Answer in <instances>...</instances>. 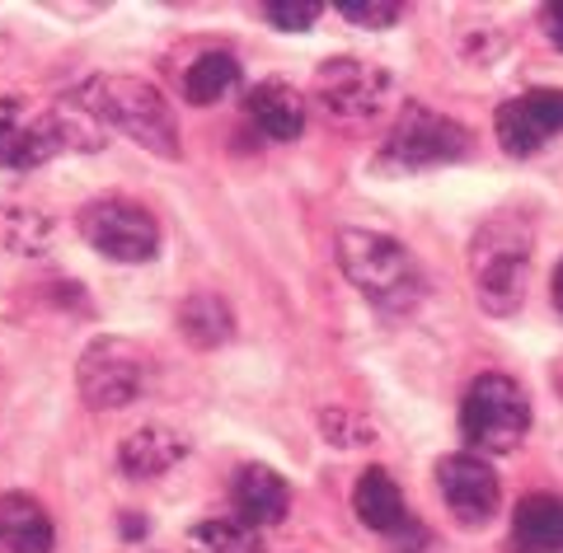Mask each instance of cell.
Masks as SVG:
<instances>
[{
  "mask_svg": "<svg viewBox=\"0 0 563 553\" xmlns=\"http://www.w3.org/2000/svg\"><path fill=\"white\" fill-rule=\"evenodd\" d=\"M536 225L521 211H498L474 230L470 244V277L474 296L488 314H517L526 300V277H531Z\"/></svg>",
  "mask_w": 563,
  "mask_h": 553,
  "instance_id": "obj_1",
  "label": "cell"
},
{
  "mask_svg": "<svg viewBox=\"0 0 563 553\" xmlns=\"http://www.w3.org/2000/svg\"><path fill=\"white\" fill-rule=\"evenodd\" d=\"M339 263L347 281L366 300H376L390 314H409L428 296V277H422L418 258L395 235H376V230H339Z\"/></svg>",
  "mask_w": 563,
  "mask_h": 553,
  "instance_id": "obj_2",
  "label": "cell"
},
{
  "mask_svg": "<svg viewBox=\"0 0 563 553\" xmlns=\"http://www.w3.org/2000/svg\"><path fill=\"white\" fill-rule=\"evenodd\" d=\"M76 103L95 122H103V128L132 136L141 151H151L161 159H179V128H174V113H169V103L161 99V89H151L146 80L95 76V80L80 85Z\"/></svg>",
  "mask_w": 563,
  "mask_h": 553,
  "instance_id": "obj_3",
  "label": "cell"
},
{
  "mask_svg": "<svg viewBox=\"0 0 563 553\" xmlns=\"http://www.w3.org/2000/svg\"><path fill=\"white\" fill-rule=\"evenodd\" d=\"M461 432L470 445L488 455L517 451L521 436L531 432V399L512 376H479L465 389L461 403Z\"/></svg>",
  "mask_w": 563,
  "mask_h": 553,
  "instance_id": "obj_4",
  "label": "cell"
},
{
  "mask_svg": "<svg viewBox=\"0 0 563 553\" xmlns=\"http://www.w3.org/2000/svg\"><path fill=\"white\" fill-rule=\"evenodd\" d=\"M465 155H470L465 122L432 113V109H422V103H409L390 128V136H385V151L376 159H380V169H390V174H418V169L451 165V159H465Z\"/></svg>",
  "mask_w": 563,
  "mask_h": 553,
  "instance_id": "obj_5",
  "label": "cell"
},
{
  "mask_svg": "<svg viewBox=\"0 0 563 553\" xmlns=\"http://www.w3.org/2000/svg\"><path fill=\"white\" fill-rule=\"evenodd\" d=\"M76 385H80L85 408H95V413L128 408L146 395L151 362L136 343H128V338H95L76 362Z\"/></svg>",
  "mask_w": 563,
  "mask_h": 553,
  "instance_id": "obj_6",
  "label": "cell"
},
{
  "mask_svg": "<svg viewBox=\"0 0 563 553\" xmlns=\"http://www.w3.org/2000/svg\"><path fill=\"white\" fill-rule=\"evenodd\" d=\"M80 235L113 263H151L161 254V225L128 198H99L80 211Z\"/></svg>",
  "mask_w": 563,
  "mask_h": 553,
  "instance_id": "obj_7",
  "label": "cell"
},
{
  "mask_svg": "<svg viewBox=\"0 0 563 553\" xmlns=\"http://www.w3.org/2000/svg\"><path fill=\"white\" fill-rule=\"evenodd\" d=\"M314 99L333 122H366L390 99V76L362 57H333L314 76Z\"/></svg>",
  "mask_w": 563,
  "mask_h": 553,
  "instance_id": "obj_8",
  "label": "cell"
},
{
  "mask_svg": "<svg viewBox=\"0 0 563 553\" xmlns=\"http://www.w3.org/2000/svg\"><path fill=\"white\" fill-rule=\"evenodd\" d=\"M493 128H498V146L507 155H536L544 141L563 132V89H531L521 99H507Z\"/></svg>",
  "mask_w": 563,
  "mask_h": 553,
  "instance_id": "obj_9",
  "label": "cell"
},
{
  "mask_svg": "<svg viewBox=\"0 0 563 553\" xmlns=\"http://www.w3.org/2000/svg\"><path fill=\"white\" fill-rule=\"evenodd\" d=\"M437 488H442L446 507L455 511V521L479 530L493 521V511H498V474H493L479 455H446L442 465H437Z\"/></svg>",
  "mask_w": 563,
  "mask_h": 553,
  "instance_id": "obj_10",
  "label": "cell"
},
{
  "mask_svg": "<svg viewBox=\"0 0 563 553\" xmlns=\"http://www.w3.org/2000/svg\"><path fill=\"white\" fill-rule=\"evenodd\" d=\"M231 497H235L240 521L254 526V530L287 521V511H291L287 478H282L277 469H268V465H244L235 474V484H231Z\"/></svg>",
  "mask_w": 563,
  "mask_h": 553,
  "instance_id": "obj_11",
  "label": "cell"
},
{
  "mask_svg": "<svg viewBox=\"0 0 563 553\" xmlns=\"http://www.w3.org/2000/svg\"><path fill=\"white\" fill-rule=\"evenodd\" d=\"M52 544H57V530H52V516L43 511L38 497H24V493L0 497V549L5 553H52Z\"/></svg>",
  "mask_w": 563,
  "mask_h": 553,
  "instance_id": "obj_12",
  "label": "cell"
},
{
  "mask_svg": "<svg viewBox=\"0 0 563 553\" xmlns=\"http://www.w3.org/2000/svg\"><path fill=\"white\" fill-rule=\"evenodd\" d=\"M250 122L268 141H296L306 132V99L287 80H263L250 89Z\"/></svg>",
  "mask_w": 563,
  "mask_h": 553,
  "instance_id": "obj_13",
  "label": "cell"
},
{
  "mask_svg": "<svg viewBox=\"0 0 563 553\" xmlns=\"http://www.w3.org/2000/svg\"><path fill=\"white\" fill-rule=\"evenodd\" d=\"M352 511H357V521L366 526V530H376V534H395L413 521L409 516V507H404V493H399V484L385 469H366L362 478H357V488H352Z\"/></svg>",
  "mask_w": 563,
  "mask_h": 553,
  "instance_id": "obj_14",
  "label": "cell"
},
{
  "mask_svg": "<svg viewBox=\"0 0 563 553\" xmlns=\"http://www.w3.org/2000/svg\"><path fill=\"white\" fill-rule=\"evenodd\" d=\"M184 455H188V441L179 432H169V427H155V422L136 427V432L118 445V465L132 478H161L179 465Z\"/></svg>",
  "mask_w": 563,
  "mask_h": 553,
  "instance_id": "obj_15",
  "label": "cell"
},
{
  "mask_svg": "<svg viewBox=\"0 0 563 553\" xmlns=\"http://www.w3.org/2000/svg\"><path fill=\"white\" fill-rule=\"evenodd\" d=\"M512 534L521 553H563V497L536 493L512 516Z\"/></svg>",
  "mask_w": 563,
  "mask_h": 553,
  "instance_id": "obj_16",
  "label": "cell"
},
{
  "mask_svg": "<svg viewBox=\"0 0 563 553\" xmlns=\"http://www.w3.org/2000/svg\"><path fill=\"white\" fill-rule=\"evenodd\" d=\"M179 333L188 338V343H198V347H221L225 338L235 333V314H231V306H225L221 296L202 291V296H192V300L179 306Z\"/></svg>",
  "mask_w": 563,
  "mask_h": 553,
  "instance_id": "obj_17",
  "label": "cell"
},
{
  "mask_svg": "<svg viewBox=\"0 0 563 553\" xmlns=\"http://www.w3.org/2000/svg\"><path fill=\"white\" fill-rule=\"evenodd\" d=\"M235 85H240V62L231 52H202V57L184 70V95H188V103H198V109L225 99Z\"/></svg>",
  "mask_w": 563,
  "mask_h": 553,
  "instance_id": "obj_18",
  "label": "cell"
},
{
  "mask_svg": "<svg viewBox=\"0 0 563 553\" xmlns=\"http://www.w3.org/2000/svg\"><path fill=\"white\" fill-rule=\"evenodd\" d=\"M188 549L192 553H263V540L240 516H211V521L188 530Z\"/></svg>",
  "mask_w": 563,
  "mask_h": 553,
  "instance_id": "obj_19",
  "label": "cell"
},
{
  "mask_svg": "<svg viewBox=\"0 0 563 553\" xmlns=\"http://www.w3.org/2000/svg\"><path fill=\"white\" fill-rule=\"evenodd\" d=\"M320 10H324L320 0H268V5H263V20L282 33H306L314 20H320Z\"/></svg>",
  "mask_w": 563,
  "mask_h": 553,
  "instance_id": "obj_20",
  "label": "cell"
},
{
  "mask_svg": "<svg viewBox=\"0 0 563 553\" xmlns=\"http://www.w3.org/2000/svg\"><path fill=\"white\" fill-rule=\"evenodd\" d=\"M339 14L357 29H390V24H399L404 5L399 0H339Z\"/></svg>",
  "mask_w": 563,
  "mask_h": 553,
  "instance_id": "obj_21",
  "label": "cell"
},
{
  "mask_svg": "<svg viewBox=\"0 0 563 553\" xmlns=\"http://www.w3.org/2000/svg\"><path fill=\"white\" fill-rule=\"evenodd\" d=\"M320 422H324V441L329 445H366V441H372V427L357 422L347 408H324Z\"/></svg>",
  "mask_w": 563,
  "mask_h": 553,
  "instance_id": "obj_22",
  "label": "cell"
},
{
  "mask_svg": "<svg viewBox=\"0 0 563 553\" xmlns=\"http://www.w3.org/2000/svg\"><path fill=\"white\" fill-rule=\"evenodd\" d=\"M422 544H428V530H422L418 521H409L395 534V553H422Z\"/></svg>",
  "mask_w": 563,
  "mask_h": 553,
  "instance_id": "obj_23",
  "label": "cell"
},
{
  "mask_svg": "<svg viewBox=\"0 0 563 553\" xmlns=\"http://www.w3.org/2000/svg\"><path fill=\"white\" fill-rule=\"evenodd\" d=\"M544 33H550V43L563 52V5H550V10H544Z\"/></svg>",
  "mask_w": 563,
  "mask_h": 553,
  "instance_id": "obj_24",
  "label": "cell"
},
{
  "mask_svg": "<svg viewBox=\"0 0 563 553\" xmlns=\"http://www.w3.org/2000/svg\"><path fill=\"white\" fill-rule=\"evenodd\" d=\"M554 310L563 314V258H559V267H554Z\"/></svg>",
  "mask_w": 563,
  "mask_h": 553,
  "instance_id": "obj_25",
  "label": "cell"
}]
</instances>
